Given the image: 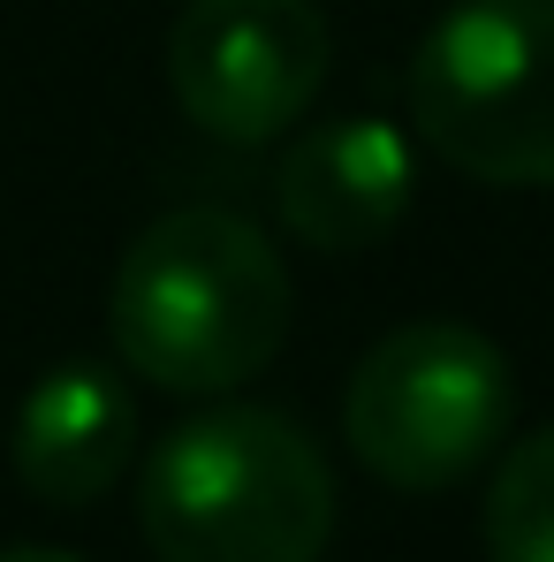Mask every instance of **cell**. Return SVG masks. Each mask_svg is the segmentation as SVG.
Listing matches in <instances>:
<instances>
[{
	"instance_id": "1",
	"label": "cell",
	"mask_w": 554,
	"mask_h": 562,
	"mask_svg": "<svg viewBox=\"0 0 554 562\" xmlns=\"http://www.w3.org/2000/svg\"><path fill=\"white\" fill-rule=\"evenodd\" d=\"M281 251L228 205H176L122 251L106 289L114 358L168 395H236L289 342Z\"/></svg>"
},
{
	"instance_id": "2",
	"label": "cell",
	"mask_w": 554,
	"mask_h": 562,
	"mask_svg": "<svg viewBox=\"0 0 554 562\" xmlns=\"http://www.w3.org/2000/svg\"><path fill=\"white\" fill-rule=\"evenodd\" d=\"M137 525L160 562H319L335 540V471L296 418L221 403L145 457Z\"/></svg>"
},
{
	"instance_id": "3",
	"label": "cell",
	"mask_w": 554,
	"mask_h": 562,
	"mask_svg": "<svg viewBox=\"0 0 554 562\" xmlns=\"http://www.w3.org/2000/svg\"><path fill=\"white\" fill-rule=\"evenodd\" d=\"M410 122L471 183H554V0H456L410 54Z\"/></svg>"
},
{
	"instance_id": "4",
	"label": "cell",
	"mask_w": 554,
	"mask_h": 562,
	"mask_svg": "<svg viewBox=\"0 0 554 562\" xmlns=\"http://www.w3.org/2000/svg\"><path fill=\"white\" fill-rule=\"evenodd\" d=\"M517 418V380L494 335L463 319H410L380 335L342 395V434L358 464L403 494H441L501 449Z\"/></svg>"
},
{
	"instance_id": "5",
	"label": "cell",
	"mask_w": 554,
	"mask_h": 562,
	"mask_svg": "<svg viewBox=\"0 0 554 562\" xmlns=\"http://www.w3.org/2000/svg\"><path fill=\"white\" fill-rule=\"evenodd\" d=\"M335 38L319 0H183L168 31L176 106L205 137L267 145L312 114Z\"/></svg>"
},
{
	"instance_id": "6",
	"label": "cell",
	"mask_w": 554,
	"mask_h": 562,
	"mask_svg": "<svg viewBox=\"0 0 554 562\" xmlns=\"http://www.w3.org/2000/svg\"><path fill=\"white\" fill-rule=\"evenodd\" d=\"M410 190H418V160L403 130L372 114H335L319 130H296L274 168V205L289 236L327 259H350L395 236V221L410 213Z\"/></svg>"
},
{
	"instance_id": "7",
	"label": "cell",
	"mask_w": 554,
	"mask_h": 562,
	"mask_svg": "<svg viewBox=\"0 0 554 562\" xmlns=\"http://www.w3.org/2000/svg\"><path fill=\"white\" fill-rule=\"evenodd\" d=\"M8 464L31 502L46 509H84L122 486L137 464V395L129 380L99 358H61L31 380L8 426Z\"/></svg>"
},
{
	"instance_id": "8",
	"label": "cell",
	"mask_w": 554,
	"mask_h": 562,
	"mask_svg": "<svg viewBox=\"0 0 554 562\" xmlns=\"http://www.w3.org/2000/svg\"><path fill=\"white\" fill-rule=\"evenodd\" d=\"M486 555L554 562V426L524 434L486 486Z\"/></svg>"
},
{
	"instance_id": "9",
	"label": "cell",
	"mask_w": 554,
	"mask_h": 562,
	"mask_svg": "<svg viewBox=\"0 0 554 562\" xmlns=\"http://www.w3.org/2000/svg\"><path fill=\"white\" fill-rule=\"evenodd\" d=\"M0 562H77L69 548H0Z\"/></svg>"
}]
</instances>
